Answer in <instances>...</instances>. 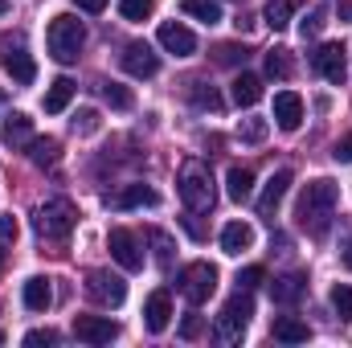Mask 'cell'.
Masks as SVG:
<instances>
[{"label":"cell","mask_w":352,"mask_h":348,"mask_svg":"<svg viewBox=\"0 0 352 348\" xmlns=\"http://www.w3.org/2000/svg\"><path fill=\"white\" fill-rule=\"evenodd\" d=\"M336 201H340V188H336L332 180H311V184L299 193V205H295L299 226H303L311 238H324V234H328V226H332Z\"/></svg>","instance_id":"cell-1"},{"label":"cell","mask_w":352,"mask_h":348,"mask_svg":"<svg viewBox=\"0 0 352 348\" xmlns=\"http://www.w3.org/2000/svg\"><path fill=\"white\" fill-rule=\"evenodd\" d=\"M176 188H180V201L188 213H209L217 193H213V176L201 160H184L180 164V176H176Z\"/></svg>","instance_id":"cell-2"},{"label":"cell","mask_w":352,"mask_h":348,"mask_svg":"<svg viewBox=\"0 0 352 348\" xmlns=\"http://www.w3.org/2000/svg\"><path fill=\"white\" fill-rule=\"evenodd\" d=\"M45 41H50L54 62L70 66V62H78V54H82V45H87V29H82V21H78V17L62 12V17H54V21H50Z\"/></svg>","instance_id":"cell-3"},{"label":"cell","mask_w":352,"mask_h":348,"mask_svg":"<svg viewBox=\"0 0 352 348\" xmlns=\"http://www.w3.org/2000/svg\"><path fill=\"white\" fill-rule=\"evenodd\" d=\"M250 316H254V299H250V291L230 295L226 307H221V316H217V340H221V345H238V340L246 336Z\"/></svg>","instance_id":"cell-4"},{"label":"cell","mask_w":352,"mask_h":348,"mask_svg":"<svg viewBox=\"0 0 352 348\" xmlns=\"http://www.w3.org/2000/svg\"><path fill=\"white\" fill-rule=\"evenodd\" d=\"M74 226H78V209L66 197H54L37 209V234L41 238H70Z\"/></svg>","instance_id":"cell-5"},{"label":"cell","mask_w":352,"mask_h":348,"mask_svg":"<svg viewBox=\"0 0 352 348\" xmlns=\"http://www.w3.org/2000/svg\"><path fill=\"white\" fill-rule=\"evenodd\" d=\"M180 295L192 303V307H201L213 291H217V266H209V262H188L184 270H180Z\"/></svg>","instance_id":"cell-6"},{"label":"cell","mask_w":352,"mask_h":348,"mask_svg":"<svg viewBox=\"0 0 352 348\" xmlns=\"http://www.w3.org/2000/svg\"><path fill=\"white\" fill-rule=\"evenodd\" d=\"M87 295L98 299L102 307H119V303L127 299V283H123L119 274H111V270H90L87 274Z\"/></svg>","instance_id":"cell-7"},{"label":"cell","mask_w":352,"mask_h":348,"mask_svg":"<svg viewBox=\"0 0 352 348\" xmlns=\"http://www.w3.org/2000/svg\"><path fill=\"white\" fill-rule=\"evenodd\" d=\"M107 250H111V259L119 262L123 270H140V266H144V250H140V238H135L131 230H123V226H115V230L107 234Z\"/></svg>","instance_id":"cell-8"},{"label":"cell","mask_w":352,"mask_h":348,"mask_svg":"<svg viewBox=\"0 0 352 348\" xmlns=\"http://www.w3.org/2000/svg\"><path fill=\"white\" fill-rule=\"evenodd\" d=\"M311 66H316L320 78H328L332 87H340L344 74H349V66H344V45H340V41H324V45L311 54Z\"/></svg>","instance_id":"cell-9"},{"label":"cell","mask_w":352,"mask_h":348,"mask_svg":"<svg viewBox=\"0 0 352 348\" xmlns=\"http://www.w3.org/2000/svg\"><path fill=\"white\" fill-rule=\"evenodd\" d=\"M119 62H123V70L131 78H156V70H160V58H156V50L148 41H131Z\"/></svg>","instance_id":"cell-10"},{"label":"cell","mask_w":352,"mask_h":348,"mask_svg":"<svg viewBox=\"0 0 352 348\" xmlns=\"http://www.w3.org/2000/svg\"><path fill=\"white\" fill-rule=\"evenodd\" d=\"M0 50H4V54H0V62H4L8 78H12L16 87H33V78H37V66H33V58L25 54V45L16 41V50H12V41H4Z\"/></svg>","instance_id":"cell-11"},{"label":"cell","mask_w":352,"mask_h":348,"mask_svg":"<svg viewBox=\"0 0 352 348\" xmlns=\"http://www.w3.org/2000/svg\"><path fill=\"white\" fill-rule=\"evenodd\" d=\"M74 336L87 340V345H111L119 336V324L107 320V316H78L74 320Z\"/></svg>","instance_id":"cell-12"},{"label":"cell","mask_w":352,"mask_h":348,"mask_svg":"<svg viewBox=\"0 0 352 348\" xmlns=\"http://www.w3.org/2000/svg\"><path fill=\"white\" fill-rule=\"evenodd\" d=\"M274 123L283 131H299V123H303V98L295 90H278L274 94Z\"/></svg>","instance_id":"cell-13"},{"label":"cell","mask_w":352,"mask_h":348,"mask_svg":"<svg viewBox=\"0 0 352 348\" xmlns=\"http://www.w3.org/2000/svg\"><path fill=\"white\" fill-rule=\"evenodd\" d=\"M0 144L4 148H29L33 144V119L29 115H21V111H12V115H4V127H0Z\"/></svg>","instance_id":"cell-14"},{"label":"cell","mask_w":352,"mask_h":348,"mask_svg":"<svg viewBox=\"0 0 352 348\" xmlns=\"http://www.w3.org/2000/svg\"><path fill=\"white\" fill-rule=\"evenodd\" d=\"M160 45L176 54V58H188V54H197V37H192V29H184L180 21H164L160 25Z\"/></svg>","instance_id":"cell-15"},{"label":"cell","mask_w":352,"mask_h":348,"mask_svg":"<svg viewBox=\"0 0 352 348\" xmlns=\"http://www.w3.org/2000/svg\"><path fill=\"white\" fill-rule=\"evenodd\" d=\"M144 324L148 332H164L173 324V295L168 291H152L148 303H144Z\"/></svg>","instance_id":"cell-16"},{"label":"cell","mask_w":352,"mask_h":348,"mask_svg":"<svg viewBox=\"0 0 352 348\" xmlns=\"http://www.w3.org/2000/svg\"><path fill=\"white\" fill-rule=\"evenodd\" d=\"M291 180H295V176L287 173V168H278V173L270 176V180H266L263 197H258V213H263V217H270V213H278V205H283V197H287Z\"/></svg>","instance_id":"cell-17"},{"label":"cell","mask_w":352,"mask_h":348,"mask_svg":"<svg viewBox=\"0 0 352 348\" xmlns=\"http://www.w3.org/2000/svg\"><path fill=\"white\" fill-rule=\"evenodd\" d=\"M111 205L115 209H144V205H160V193L148 188V184H127L123 193L111 197Z\"/></svg>","instance_id":"cell-18"},{"label":"cell","mask_w":352,"mask_h":348,"mask_svg":"<svg viewBox=\"0 0 352 348\" xmlns=\"http://www.w3.org/2000/svg\"><path fill=\"white\" fill-rule=\"evenodd\" d=\"M303 291H307V279H303V274H278V279L270 283V299H274V303H299Z\"/></svg>","instance_id":"cell-19"},{"label":"cell","mask_w":352,"mask_h":348,"mask_svg":"<svg viewBox=\"0 0 352 348\" xmlns=\"http://www.w3.org/2000/svg\"><path fill=\"white\" fill-rule=\"evenodd\" d=\"M254 246V230L246 226V221H230L226 230H221V250L226 254H242V250H250Z\"/></svg>","instance_id":"cell-20"},{"label":"cell","mask_w":352,"mask_h":348,"mask_svg":"<svg viewBox=\"0 0 352 348\" xmlns=\"http://www.w3.org/2000/svg\"><path fill=\"white\" fill-rule=\"evenodd\" d=\"M74 78H66V74H62V78H54V83H50V90H45V102H41V107H45V115H58V111H66V107H70V98H74Z\"/></svg>","instance_id":"cell-21"},{"label":"cell","mask_w":352,"mask_h":348,"mask_svg":"<svg viewBox=\"0 0 352 348\" xmlns=\"http://www.w3.org/2000/svg\"><path fill=\"white\" fill-rule=\"evenodd\" d=\"M270 332H274V340H283V345H303V340L311 336V328H307L303 320H295V316H278Z\"/></svg>","instance_id":"cell-22"},{"label":"cell","mask_w":352,"mask_h":348,"mask_svg":"<svg viewBox=\"0 0 352 348\" xmlns=\"http://www.w3.org/2000/svg\"><path fill=\"white\" fill-rule=\"evenodd\" d=\"M58 152H62V144L54 140V135H33V144H29V160L37 164V168H54L58 164Z\"/></svg>","instance_id":"cell-23"},{"label":"cell","mask_w":352,"mask_h":348,"mask_svg":"<svg viewBox=\"0 0 352 348\" xmlns=\"http://www.w3.org/2000/svg\"><path fill=\"white\" fill-rule=\"evenodd\" d=\"M50 303H54L50 279H29V283H25V307H29V312H50Z\"/></svg>","instance_id":"cell-24"},{"label":"cell","mask_w":352,"mask_h":348,"mask_svg":"<svg viewBox=\"0 0 352 348\" xmlns=\"http://www.w3.org/2000/svg\"><path fill=\"white\" fill-rule=\"evenodd\" d=\"M226 193H230V201H250V193H254V173L250 168H230L226 176Z\"/></svg>","instance_id":"cell-25"},{"label":"cell","mask_w":352,"mask_h":348,"mask_svg":"<svg viewBox=\"0 0 352 348\" xmlns=\"http://www.w3.org/2000/svg\"><path fill=\"white\" fill-rule=\"evenodd\" d=\"M263 98V78L258 74H238L234 78V102L238 107H254Z\"/></svg>","instance_id":"cell-26"},{"label":"cell","mask_w":352,"mask_h":348,"mask_svg":"<svg viewBox=\"0 0 352 348\" xmlns=\"http://www.w3.org/2000/svg\"><path fill=\"white\" fill-rule=\"evenodd\" d=\"M180 12L192 17V21H205V25H217L221 21V4L217 0H180Z\"/></svg>","instance_id":"cell-27"},{"label":"cell","mask_w":352,"mask_h":348,"mask_svg":"<svg viewBox=\"0 0 352 348\" xmlns=\"http://www.w3.org/2000/svg\"><path fill=\"white\" fill-rule=\"evenodd\" d=\"M295 8H299L295 0H270V4L263 8V21L270 25V29H287L291 17H295Z\"/></svg>","instance_id":"cell-28"},{"label":"cell","mask_w":352,"mask_h":348,"mask_svg":"<svg viewBox=\"0 0 352 348\" xmlns=\"http://www.w3.org/2000/svg\"><path fill=\"white\" fill-rule=\"evenodd\" d=\"M188 98H192V107H201V111H221V94L209 87V83H188Z\"/></svg>","instance_id":"cell-29"},{"label":"cell","mask_w":352,"mask_h":348,"mask_svg":"<svg viewBox=\"0 0 352 348\" xmlns=\"http://www.w3.org/2000/svg\"><path fill=\"white\" fill-rule=\"evenodd\" d=\"M98 90H102V102H107V107H115V111H131V107H135L131 90L119 87V83H102Z\"/></svg>","instance_id":"cell-30"},{"label":"cell","mask_w":352,"mask_h":348,"mask_svg":"<svg viewBox=\"0 0 352 348\" xmlns=\"http://www.w3.org/2000/svg\"><path fill=\"white\" fill-rule=\"evenodd\" d=\"M119 12L123 21H148L156 12V0H119Z\"/></svg>","instance_id":"cell-31"},{"label":"cell","mask_w":352,"mask_h":348,"mask_svg":"<svg viewBox=\"0 0 352 348\" xmlns=\"http://www.w3.org/2000/svg\"><path fill=\"white\" fill-rule=\"evenodd\" d=\"M266 74L270 78H291V54L287 50H270L266 54Z\"/></svg>","instance_id":"cell-32"},{"label":"cell","mask_w":352,"mask_h":348,"mask_svg":"<svg viewBox=\"0 0 352 348\" xmlns=\"http://www.w3.org/2000/svg\"><path fill=\"white\" fill-rule=\"evenodd\" d=\"M332 307H336L340 320H352V287L349 283H336L332 287Z\"/></svg>","instance_id":"cell-33"},{"label":"cell","mask_w":352,"mask_h":348,"mask_svg":"<svg viewBox=\"0 0 352 348\" xmlns=\"http://www.w3.org/2000/svg\"><path fill=\"white\" fill-rule=\"evenodd\" d=\"M148 242L156 246V259H160V266H168V262H173V238H168L164 230H148Z\"/></svg>","instance_id":"cell-34"},{"label":"cell","mask_w":352,"mask_h":348,"mask_svg":"<svg viewBox=\"0 0 352 348\" xmlns=\"http://www.w3.org/2000/svg\"><path fill=\"white\" fill-rule=\"evenodd\" d=\"M238 135H242L246 144H263L266 140V119H242V123H238Z\"/></svg>","instance_id":"cell-35"},{"label":"cell","mask_w":352,"mask_h":348,"mask_svg":"<svg viewBox=\"0 0 352 348\" xmlns=\"http://www.w3.org/2000/svg\"><path fill=\"white\" fill-rule=\"evenodd\" d=\"M213 58H217L221 66H238V62H246V45L226 41V45H217V50H213Z\"/></svg>","instance_id":"cell-36"},{"label":"cell","mask_w":352,"mask_h":348,"mask_svg":"<svg viewBox=\"0 0 352 348\" xmlns=\"http://www.w3.org/2000/svg\"><path fill=\"white\" fill-rule=\"evenodd\" d=\"M74 131L78 135H94L98 131V111H78L74 115Z\"/></svg>","instance_id":"cell-37"},{"label":"cell","mask_w":352,"mask_h":348,"mask_svg":"<svg viewBox=\"0 0 352 348\" xmlns=\"http://www.w3.org/2000/svg\"><path fill=\"white\" fill-rule=\"evenodd\" d=\"M263 279H266V270H263V266H246V270L238 274V287H242V291H254V287H258Z\"/></svg>","instance_id":"cell-38"},{"label":"cell","mask_w":352,"mask_h":348,"mask_svg":"<svg viewBox=\"0 0 352 348\" xmlns=\"http://www.w3.org/2000/svg\"><path fill=\"white\" fill-rule=\"evenodd\" d=\"M16 234H21L16 217H12V213H4V217H0V242H16Z\"/></svg>","instance_id":"cell-39"},{"label":"cell","mask_w":352,"mask_h":348,"mask_svg":"<svg viewBox=\"0 0 352 348\" xmlns=\"http://www.w3.org/2000/svg\"><path fill=\"white\" fill-rule=\"evenodd\" d=\"M299 29H303V37H316V33L324 29V8H316V12H311L303 25H299Z\"/></svg>","instance_id":"cell-40"},{"label":"cell","mask_w":352,"mask_h":348,"mask_svg":"<svg viewBox=\"0 0 352 348\" xmlns=\"http://www.w3.org/2000/svg\"><path fill=\"white\" fill-rule=\"evenodd\" d=\"M201 328H205V324H201V316H184L180 336H184V340H197V336H201Z\"/></svg>","instance_id":"cell-41"},{"label":"cell","mask_w":352,"mask_h":348,"mask_svg":"<svg viewBox=\"0 0 352 348\" xmlns=\"http://www.w3.org/2000/svg\"><path fill=\"white\" fill-rule=\"evenodd\" d=\"M340 164H352V135H344V140H336V152H332Z\"/></svg>","instance_id":"cell-42"},{"label":"cell","mask_w":352,"mask_h":348,"mask_svg":"<svg viewBox=\"0 0 352 348\" xmlns=\"http://www.w3.org/2000/svg\"><path fill=\"white\" fill-rule=\"evenodd\" d=\"M54 332H25V345H54Z\"/></svg>","instance_id":"cell-43"},{"label":"cell","mask_w":352,"mask_h":348,"mask_svg":"<svg viewBox=\"0 0 352 348\" xmlns=\"http://www.w3.org/2000/svg\"><path fill=\"white\" fill-rule=\"evenodd\" d=\"M74 4H78L82 12H102V8H107V0H74Z\"/></svg>","instance_id":"cell-44"},{"label":"cell","mask_w":352,"mask_h":348,"mask_svg":"<svg viewBox=\"0 0 352 348\" xmlns=\"http://www.w3.org/2000/svg\"><path fill=\"white\" fill-rule=\"evenodd\" d=\"M336 17H340V21H349V17H352V0H336Z\"/></svg>","instance_id":"cell-45"},{"label":"cell","mask_w":352,"mask_h":348,"mask_svg":"<svg viewBox=\"0 0 352 348\" xmlns=\"http://www.w3.org/2000/svg\"><path fill=\"white\" fill-rule=\"evenodd\" d=\"M344 266L352 270V238H349V246H344Z\"/></svg>","instance_id":"cell-46"},{"label":"cell","mask_w":352,"mask_h":348,"mask_svg":"<svg viewBox=\"0 0 352 348\" xmlns=\"http://www.w3.org/2000/svg\"><path fill=\"white\" fill-rule=\"evenodd\" d=\"M4 12H8V0H0V17H4Z\"/></svg>","instance_id":"cell-47"},{"label":"cell","mask_w":352,"mask_h":348,"mask_svg":"<svg viewBox=\"0 0 352 348\" xmlns=\"http://www.w3.org/2000/svg\"><path fill=\"white\" fill-rule=\"evenodd\" d=\"M0 266H4V250H0Z\"/></svg>","instance_id":"cell-48"}]
</instances>
